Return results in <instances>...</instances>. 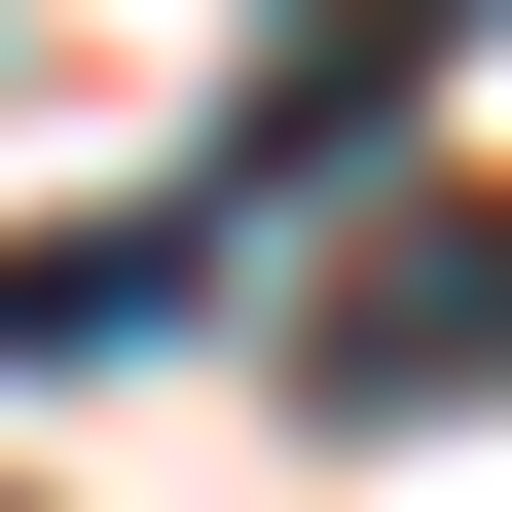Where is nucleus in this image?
<instances>
[{"instance_id":"obj_2","label":"nucleus","mask_w":512,"mask_h":512,"mask_svg":"<svg viewBox=\"0 0 512 512\" xmlns=\"http://www.w3.org/2000/svg\"><path fill=\"white\" fill-rule=\"evenodd\" d=\"M183 256H220V220H37V256H0V366H110Z\"/></svg>"},{"instance_id":"obj_3","label":"nucleus","mask_w":512,"mask_h":512,"mask_svg":"<svg viewBox=\"0 0 512 512\" xmlns=\"http://www.w3.org/2000/svg\"><path fill=\"white\" fill-rule=\"evenodd\" d=\"M366 37H403V0H366Z\"/></svg>"},{"instance_id":"obj_1","label":"nucleus","mask_w":512,"mask_h":512,"mask_svg":"<svg viewBox=\"0 0 512 512\" xmlns=\"http://www.w3.org/2000/svg\"><path fill=\"white\" fill-rule=\"evenodd\" d=\"M293 366H330V439H439V403H512V183H403V220L293 293Z\"/></svg>"}]
</instances>
